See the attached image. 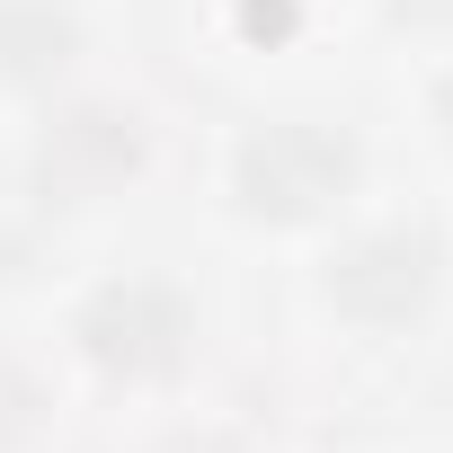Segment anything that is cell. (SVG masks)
Here are the masks:
<instances>
[{
    "label": "cell",
    "instance_id": "1",
    "mask_svg": "<svg viewBox=\"0 0 453 453\" xmlns=\"http://www.w3.org/2000/svg\"><path fill=\"white\" fill-rule=\"evenodd\" d=\"M356 178H365V151L329 125H258L232 151V196L258 222H320L356 196Z\"/></svg>",
    "mask_w": 453,
    "mask_h": 453
},
{
    "label": "cell",
    "instance_id": "2",
    "mask_svg": "<svg viewBox=\"0 0 453 453\" xmlns=\"http://www.w3.org/2000/svg\"><path fill=\"white\" fill-rule=\"evenodd\" d=\"M72 338L107 382H169L196 356V303L178 285H160V276H116V285H98L81 303Z\"/></svg>",
    "mask_w": 453,
    "mask_h": 453
},
{
    "label": "cell",
    "instance_id": "3",
    "mask_svg": "<svg viewBox=\"0 0 453 453\" xmlns=\"http://www.w3.org/2000/svg\"><path fill=\"white\" fill-rule=\"evenodd\" d=\"M435 285H444V250L426 222H382V232L347 241L320 276L329 311L356 329H418L435 311Z\"/></svg>",
    "mask_w": 453,
    "mask_h": 453
},
{
    "label": "cell",
    "instance_id": "4",
    "mask_svg": "<svg viewBox=\"0 0 453 453\" xmlns=\"http://www.w3.org/2000/svg\"><path fill=\"white\" fill-rule=\"evenodd\" d=\"M142 169V125L134 107H72L36 142V196L45 204H98Z\"/></svg>",
    "mask_w": 453,
    "mask_h": 453
},
{
    "label": "cell",
    "instance_id": "5",
    "mask_svg": "<svg viewBox=\"0 0 453 453\" xmlns=\"http://www.w3.org/2000/svg\"><path fill=\"white\" fill-rule=\"evenodd\" d=\"M81 54V19L63 0H0V89H45Z\"/></svg>",
    "mask_w": 453,
    "mask_h": 453
},
{
    "label": "cell",
    "instance_id": "6",
    "mask_svg": "<svg viewBox=\"0 0 453 453\" xmlns=\"http://www.w3.org/2000/svg\"><path fill=\"white\" fill-rule=\"evenodd\" d=\"M36 418H45V391H36L10 356H0V453H19V444L36 435Z\"/></svg>",
    "mask_w": 453,
    "mask_h": 453
},
{
    "label": "cell",
    "instance_id": "7",
    "mask_svg": "<svg viewBox=\"0 0 453 453\" xmlns=\"http://www.w3.org/2000/svg\"><path fill=\"white\" fill-rule=\"evenodd\" d=\"M391 10L418 19V27H444V19H453V0H391Z\"/></svg>",
    "mask_w": 453,
    "mask_h": 453
},
{
    "label": "cell",
    "instance_id": "8",
    "mask_svg": "<svg viewBox=\"0 0 453 453\" xmlns=\"http://www.w3.org/2000/svg\"><path fill=\"white\" fill-rule=\"evenodd\" d=\"M435 125H444V142H453V72L435 81Z\"/></svg>",
    "mask_w": 453,
    "mask_h": 453
}]
</instances>
